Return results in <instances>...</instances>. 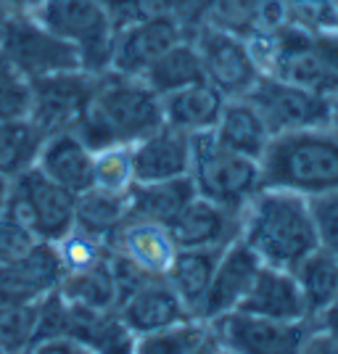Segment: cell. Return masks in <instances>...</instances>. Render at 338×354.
<instances>
[{"instance_id":"cell-7","label":"cell","mask_w":338,"mask_h":354,"mask_svg":"<svg viewBox=\"0 0 338 354\" xmlns=\"http://www.w3.org/2000/svg\"><path fill=\"white\" fill-rule=\"evenodd\" d=\"M246 98L259 111L272 138L299 133V130L328 127L333 117L330 98H323L296 82H288L278 74H262Z\"/></svg>"},{"instance_id":"cell-14","label":"cell","mask_w":338,"mask_h":354,"mask_svg":"<svg viewBox=\"0 0 338 354\" xmlns=\"http://www.w3.org/2000/svg\"><path fill=\"white\" fill-rule=\"evenodd\" d=\"M259 257L238 238L230 246H225L220 254V262L214 267V275L206 291L204 307H201V320L212 323L227 312H236L241 301L254 286V278L259 272Z\"/></svg>"},{"instance_id":"cell-32","label":"cell","mask_w":338,"mask_h":354,"mask_svg":"<svg viewBox=\"0 0 338 354\" xmlns=\"http://www.w3.org/2000/svg\"><path fill=\"white\" fill-rule=\"evenodd\" d=\"M135 185L133 146H109L95 151L93 188L111 193H130Z\"/></svg>"},{"instance_id":"cell-3","label":"cell","mask_w":338,"mask_h":354,"mask_svg":"<svg viewBox=\"0 0 338 354\" xmlns=\"http://www.w3.org/2000/svg\"><path fill=\"white\" fill-rule=\"evenodd\" d=\"M259 167L265 188L291 191L304 198L338 191V130L328 124L275 135Z\"/></svg>"},{"instance_id":"cell-30","label":"cell","mask_w":338,"mask_h":354,"mask_svg":"<svg viewBox=\"0 0 338 354\" xmlns=\"http://www.w3.org/2000/svg\"><path fill=\"white\" fill-rule=\"evenodd\" d=\"M209 323L191 317L185 323H177L164 330H153V333H143L135 339L133 354H193L201 341L209 336Z\"/></svg>"},{"instance_id":"cell-11","label":"cell","mask_w":338,"mask_h":354,"mask_svg":"<svg viewBox=\"0 0 338 354\" xmlns=\"http://www.w3.org/2000/svg\"><path fill=\"white\" fill-rule=\"evenodd\" d=\"M191 40L198 50L204 80L212 82L225 98H246L265 74L251 53L249 40L241 35L201 24Z\"/></svg>"},{"instance_id":"cell-26","label":"cell","mask_w":338,"mask_h":354,"mask_svg":"<svg viewBox=\"0 0 338 354\" xmlns=\"http://www.w3.org/2000/svg\"><path fill=\"white\" fill-rule=\"evenodd\" d=\"M140 80L162 98L180 88H188L193 82H201L204 69H201V59L191 37H182L177 45H172L164 56L151 64V69Z\"/></svg>"},{"instance_id":"cell-28","label":"cell","mask_w":338,"mask_h":354,"mask_svg":"<svg viewBox=\"0 0 338 354\" xmlns=\"http://www.w3.org/2000/svg\"><path fill=\"white\" fill-rule=\"evenodd\" d=\"M294 278L304 296L309 320H314L338 296V259L325 249H314L294 270Z\"/></svg>"},{"instance_id":"cell-6","label":"cell","mask_w":338,"mask_h":354,"mask_svg":"<svg viewBox=\"0 0 338 354\" xmlns=\"http://www.w3.org/2000/svg\"><path fill=\"white\" fill-rule=\"evenodd\" d=\"M0 59H6L30 82L48 74L82 69V56L72 43L40 24L35 16H14L3 24Z\"/></svg>"},{"instance_id":"cell-9","label":"cell","mask_w":338,"mask_h":354,"mask_svg":"<svg viewBox=\"0 0 338 354\" xmlns=\"http://www.w3.org/2000/svg\"><path fill=\"white\" fill-rule=\"evenodd\" d=\"M98 85V74L85 69L48 74L32 82L30 122L48 138L61 133H77L88 114L90 98Z\"/></svg>"},{"instance_id":"cell-12","label":"cell","mask_w":338,"mask_h":354,"mask_svg":"<svg viewBox=\"0 0 338 354\" xmlns=\"http://www.w3.org/2000/svg\"><path fill=\"white\" fill-rule=\"evenodd\" d=\"M182 37H188L185 30L167 14H148L135 21H127L117 30L109 69L140 80L151 69V64Z\"/></svg>"},{"instance_id":"cell-37","label":"cell","mask_w":338,"mask_h":354,"mask_svg":"<svg viewBox=\"0 0 338 354\" xmlns=\"http://www.w3.org/2000/svg\"><path fill=\"white\" fill-rule=\"evenodd\" d=\"M24 354H98L88 344L72 339V336H53V339L37 341Z\"/></svg>"},{"instance_id":"cell-29","label":"cell","mask_w":338,"mask_h":354,"mask_svg":"<svg viewBox=\"0 0 338 354\" xmlns=\"http://www.w3.org/2000/svg\"><path fill=\"white\" fill-rule=\"evenodd\" d=\"M59 294L74 307H85V310L95 312H114L119 307V299L111 270H109V257H106L103 265L64 275L59 283Z\"/></svg>"},{"instance_id":"cell-33","label":"cell","mask_w":338,"mask_h":354,"mask_svg":"<svg viewBox=\"0 0 338 354\" xmlns=\"http://www.w3.org/2000/svg\"><path fill=\"white\" fill-rule=\"evenodd\" d=\"M37 304L0 307V354H24L35 344Z\"/></svg>"},{"instance_id":"cell-27","label":"cell","mask_w":338,"mask_h":354,"mask_svg":"<svg viewBox=\"0 0 338 354\" xmlns=\"http://www.w3.org/2000/svg\"><path fill=\"white\" fill-rule=\"evenodd\" d=\"M45 135L30 122L21 119H0V175L16 180L30 172L43 151Z\"/></svg>"},{"instance_id":"cell-16","label":"cell","mask_w":338,"mask_h":354,"mask_svg":"<svg viewBox=\"0 0 338 354\" xmlns=\"http://www.w3.org/2000/svg\"><path fill=\"white\" fill-rule=\"evenodd\" d=\"M119 317L122 323L133 330L135 336L164 330L177 323L191 320V312L180 301L175 288L167 283V278H151L138 291L119 301Z\"/></svg>"},{"instance_id":"cell-23","label":"cell","mask_w":338,"mask_h":354,"mask_svg":"<svg viewBox=\"0 0 338 354\" xmlns=\"http://www.w3.org/2000/svg\"><path fill=\"white\" fill-rule=\"evenodd\" d=\"M222 249H177L172 265L167 270V283L175 288L180 301L191 317L201 320V307H204L206 291L214 275V267L220 262Z\"/></svg>"},{"instance_id":"cell-17","label":"cell","mask_w":338,"mask_h":354,"mask_svg":"<svg viewBox=\"0 0 338 354\" xmlns=\"http://www.w3.org/2000/svg\"><path fill=\"white\" fill-rule=\"evenodd\" d=\"M133 162L135 183L185 177L191 172V135L162 124L159 130L135 143Z\"/></svg>"},{"instance_id":"cell-20","label":"cell","mask_w":338,"mask_h":354,"mask_svg":"<svg viewBox=\"0 0 338 354\" xmlns=\"http://www.w3.org/2000/svg\"><path fill=\"white\" fill-rule=\"evenodd\" d=\"M238 310L272 320H309L307 304L294 272L267 265L259 267L254 286Z\"/></svg>"},{"instance_id":"cell-18","label":"cell","mask_w":338,"mask_h":354,"mask_svg":"<svg viewBox=\"0 0 338 354\" xmlns=\"http://www.w3.org/2000/svg\"><path fill=\"white\" fill-rule=\"evenodd\" d=\"M109 246L119 251L122 257H127L130 262L146 270L153 278H164L167 270L172 265L177 254V246L167 225L151 220H138V217H127L117 227V233L109 238Z\"/></svg>"},{"instance_id":"cell-43","label":"cell","mask_w":338,"mask_h":354,"mask_svg":"<svg viewBox=\"0 0 338 354\" xmlns=\"http://www.w3.org/2000/svg\"><path fill=\"white\" fill-rule=\"evenodd\" d=\"M330 127H336V130H338V98L333 101V117H330Z\"/></svg>"},{"instance_id":"cell-39","label":"cell","mask_w":338,"mask_h":354,"mask_svg":"<svg viewBox=\"0 0 338 354\" xmlns=\"http://www.w3.org/2000/svg\"><path fill=\"white\" fill-rule=\"evenodd\" d=\"M301 354H338V339H333V336H328V333L314 328V333L309 336L307 346H304Z\"/></svg>"},{"instance_id":"cell-36","label":"cell","mask_w":338,"mask_h":354,"mask_svg":"<svg viewBox=\"0 0 338 354\" xmlns=\"http://www.w3.org/2000/svg\"><path fill=\"white\" fill-rule=\"evenodd\" d=\"M37 243H43V241L35 236L30 227H24L11 214L0 217V265H8V262L27 257Z\"/></svg>"},{"instance_id":"cell-38","label":"cell","mask_w":338,"mask_h":354,"mask_svg":"<svg viewBox=\"0 0 338 354\" xmlns=\"http://www.w3.org/2000/svg\"><path fill=\"white\" fill-rule=\"evenodd\" d=\"M43 0H0V16L14 19V16H35Z\"/></svg>"},{"instance_id":"cell-25","label":"cell","mask_w":338,"mask_h":354,"mask_svg":"<svg viewBox=\"0 0 338 354\" xmlns=\"http://www.w3.org/2000/svg\"><path fill=\"white\" fill-rule=\"evenodd\" d=\"M127 217H130V193L88 188L74 198V227L101 238L106 243Z\"/></svg>"},{"instance_id":"cell-22","label":"cell","mask_w":338,"mask_h":354,"mask_svg":"<svg viewBox=\"0 0 338 354\" xmlns=\"http://www.w3.org/2000/svg\"><path fill=\"white\" fill-rule=\"evenodd\" d=\"M212 135L225 148L236 151L241 156L256 159V162L262 159L267 143L272 140L267 124L262 122L259 111L251 106L249 98H227L225 109H222L220 122L212 130Z\"/></svg>"},{"instance_id":"cell-40","label":"cell","mask_w":338,"mask_h":354,"mask_svg":"<svg viewBox=\"0 0 338 354\" xmlns=\"http://www.w3.org/2000/svg\"><path fill=\"white\" fill-rule=\"evenodd\" d=\"M314 328L317 330H323V333H328V336H333V339H338V296L325 307L314 320Z\"/></svg>"},{"instance_id":"cell-2","label":"cell","mask_w":338,"mask_h":354,"mask_svg":"<svg viewBox=\"0 0 338 354\" xmlns=\"http://www.w3.org/2000/svg\"><path fill=\"white\" fill-rule=\"evenodd\" d=\"M241 241L259 262L278 270H291L307 259L317 246L314 225L304 196L280 188H262L243 209Z\"/></svg>"},{"instance_id":"cell-15","label":"cell","mask_w":338,"mask_h":354,"mask_svg":"<svg viewBox=\"0 0 338 354\" xmlns=\"http://www.w3.org/2000/svg\"><path fill=\"white\" fill-rule=\"evenodd\" d=\"M61 265L53 243H37L35 249L8 265H0V307L37 304L59 288Z\"/></svg>"},{"instance_id":"cell-13","label":"cell","mask_w":338,"mask_h":354,"mask_svg":"<svg viewBox=\"0 0 338 354\" xmlns=\"http://www.w3.org/2000/svg\"><path fill=\"white\" fill-rule=\"evenodd\" d=\"M243 212L225 209L204 196H193L167 225L177 249H225L241 238Z\"/></svg>"},{"instance_id":"cell-4","label":"cell","mask_w":338,"mask_h":354,"mask_svg":"<svg viewBox=\"0 0 338 354\" xmlns=\"http://www.w3.org/2000/svg\"><path fill=\"white\" fill-rule=\"evenodd\" d=\"M188 177L198 196L233 212H243L251 198L265 188L259 162L225 148L212 133L191 135Z\"/></svg>"},{"instance_id":"cell-42","label":"cell","mask_w":338,"mask_h":354,"mask_svg":"<svg viewBox=\"0 0 338 354\" xmlns=\"http://www.w3.org/2000/svg\"><path fill=\"white\" fill-rule=\"evenodd\" d=\"M8 198H11V180L0 175V217H3L6 209H8Z\"/></svg>"},{"instance_id":"cell-34","label":"cell","mask_w":338,"mask_h":354,"mask_svg":"<svg viewBox=\"0 0 338 354\" xmlns=\"http://www.w3.org/2000/svg\"><path fill=\"white\" fill-rule=\"evenodd\" d=\"M32 82L0 59V119H21L30 114Z\"/></svg>"},{"instance_id":"cell-45","label":"cell","mask_w":338,"mask_h":354,"mask_svg":"<svg viewBox=\"0 0 338 354\" xmlns=\"http://www.w3.org/2000/svg\"><path fill=\"white\" fill-rule=\"evenodd\" d=\"M222 354H233V352H225V349H222Z\"/></svg>"},{"instance_id":"cell-21","label":"cell","mask_w":338,"mask_h":354,"mask_svg":"<svg viewBox=\"0 0 338 354\" xmlns=\"http://www.w3.org/2000/svg\"><path fill=\"white\" fill-rule=\"evenodd\" d=\"M225 95L212 82H193L188 88H180L162 98L164 124L175 127L185 135L212 133L217 127L225 109Z\"/></svg>"},{"instance_id":"cell-19","label":"cell","mask_w":338,"mask_h":354,"mask_svg":"<svg viewBox=\"0 0 338 354\" xmlns=\"http://www.w3.org/2000/svg\"><path fill=\"white\" fill-rule=\"evenodd\" d=\"M93 162L95 151L79 135L61 133L45 140L35 167L64 191L79 196L93 188Z\"/></svg>"},{"instance_id":"cell-24","label":"cell","mask_w":338,"mask_h":354,"mask_svg":"<svg viewBox=\"0 0 338 354\" xmlns=\"http://www.w3.org/2000/svg\"><path fill=\"white\" fill-rule=\"evenodd\" d=\"M193 196L196 188L188 175L156 183H135L130 188V217L169 225Z\"/></svg>"},{"instance_id":"cell-8","label":"cell","mask_w":338,"mask_h":354,"mask_svg":"<svg viewBox=\"0 0 338 354\" xmlns=\"http://www.w3.org/2000/svg\"><path fill=\"white\" fill-rule=\"evenodd\" d=\"M214 339L233 354H301L314 333L312 320H272L249 312H227L209 323Z\"/></svg>"},{"instance_id":"cell-5","label":"cell","mask_w":338,"mask_h":354,"mask_svg":"<svg viewBox=\"0 0 338 354\" xmlns=\"http://www.w3.org/2000/svg\"><path fill=\"white\" fill-rule=\"evenodd\" d=\"M35 19L79 50L85 72H109L119 27L98 0H43Z\"/></svg>"},{"instance_id":"cell-1","label":"cell","mask_w":338,"mask_h":354,"mask_svg":"<svg viewBox=\"0 0 338 354\" xmlns=\"http://www.w3.org/2000/svg\"><path fill=\"white\" fill-rule=\"evenodd\" d=\"M162 124V95L138 77L109 69L98 74V85L77 135L93 151H101L109 146H135Z\"/></svg>"},{"instance_id":"cell-35","label":"cell","mask_w":338,"mask_h":354,"mask_svg":"<svg viewBox=\"0 0 338 354\" xmlns=\"http://www.w3.org/2000/svg\"><path fill=\"white\" fill-rule=\"evenodd\" d=\"M307 201L312 225H314V236H317V246L338 259V191L323 193V196H314Z\"/></svg>"},{"instance_id":"cell-10","label":"cell","mask_w":338,"mask_h":354,"mask_svg":"<svg viewBox=\"0 0 338 354\" xmlns=\"http://www.w3.org/2000/svg\"><path fill=\"white\" fill-rule=\"evenodd\" d=\"M74 198L53 180L32 167L30 172L11 180V198L6 214L30 227L43 243H56L74 227Z\"/></svg>"},{"instance_id":"cell-44","label":"cell","mask_w":338,"mask_h":354,"mask_svg":"<svg viewBox=\"0 0 338 354\" xmlns=\"http://www.w3.org/2000/svg\"><path fill=\"white\" fill-rule=\"evenodd\" d=\"M3 24H6V16H0V40H3Z\"/></svg>"},{"instance_id":"cell-31","label":"cell","mask_w":338,"mask_h":354,"mask_svg":"<svg viewBox=\"0 0 338 354\" xmlns=\"http://www.w3.org/2000/svg\"><path fill=\"white\" fill-rule=\"evenodd\" d=\"M53 251H56L61 272L72 275V272H82L95 265H103L109 257V243L79 230V227H72L66 236H61L53 243Z\"/></svg>"},{"instance_id":"cell-41","label":"cell","mask_w":338,"mask_h":354,"mask_svg":"<svg viewBox=\"0 0 338 354\" xmlns=\"http://www.w3.org/2000/svg\"><path fill=\"white\" fill-rule=\"evenodd\" d=\"M193 354H222V346H220V341L214 339V333L209 330V336L201 341V346H198Z\"/></svg>"}]
</instances>
